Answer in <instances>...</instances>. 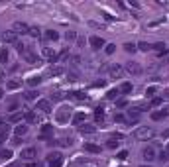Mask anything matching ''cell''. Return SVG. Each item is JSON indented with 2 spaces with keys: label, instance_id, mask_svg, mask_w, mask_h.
<instances>
[{
  "label": "cell",
  "instance_id": "cell-28",
  "mask_svg": "<svg viewBox=\"0 0 169 167\" xmlns=\"http://www.w3.org/2000/svg\"><path fill=\"white\" fill-rule=\"evenodd\" d=\"M57 144L63 146V148H69V146H73V138H63V140H59Z\"/></svg>",
  "mask_w": 169,
  "mask_h": 167
},
{
  "label": "cell",
  "instance_id": "cell-13",
  "mask_svg": "<svg viewBox=\"0 0 169 167\" xmlns=\"http://www.w3.org/2000/svg\"><path fill=\"white\" fill-rule=\"evenodd\" d=\"M24 118H26V122H30V124L40 122V116L35 114V112H32V110H26V112H24Z\"/></svg>",
  "mask_w": 169,
  "mask_h": 167
},
{
  "label": "cell",
  "instance_id": "cell-30",
  "mask_svg": "<svg viewBox=\"0 0 169 167\" xmlns=\"http://www.w3.org/2000/svg\"><path fill=\"white\" fill-rule=\"evenodd\" d=\"M136 47L140 49V51H150V49H151V45H150V43H145V41H142V43H138Z\"/></svg>",
  "mask_w": 169,
  "mask_h": 167
},
{
  "label": "cell",
  "instance_id": "cell-6",
  "mask_svg": "<svg viewBox=\"0 0 169 167\" xmlns=\"http://www.w3.org/2000/svg\"><path fill=\"white\" fill-rule=\"evenodd\" d=\"M35 110H40V112H43V114H49V112H51V102H49V100H38Z\"/></svg>",
  "mask_w": 169,
  "mask_h": 167
},
{
  "label": "cell",
  "instance_id": "cell-39",
  "mask_svg": "<svg viewBox=\"0 0 169 167\" xmlns=\"http://www.w3.org/2000/svg\"><path fill=\"white\" fill-rule=\"evenodd\" d=\"M65 39H67V41L77 39V34H75V32H67V34H65Z\"/></svg>",
  "mask_w": 169,
  "mask_h": 167
},
{
  "label": "cell",
  "instance_id": "cell-35",
  "mask_svg": "<svg viewBox=\"0 0 169 167\" xmlns=\"http://www.w3.org/2000/svg\"><path fill=\"white\" fill-rule=\"evenodd\" d=\"M104 51H106V53H108V55H112V53H114V51H116V45H114V43H108V45H106V47H104Z\"/></svg>",
  "mask_w": 169,
  "mask_h": 167
},
{
  "label": "cell",
  "instance_id": "cell-29",
  "mask_svg": "<svg viewBox=\"0 0 169 167\" xmlns=\"http://www.w3.org/2000/svg\"><path fill=\"white\" fill-rule=\"evenodd\" d=\"M40 83H41V77H30V79H28V85H30V86H35Z\"/></svg>",
  "mask_w": 169,
  "mask_h": 167
},
{
  "label": "cell",
  "instance_id": "cell-25",
  "mask_svg": "<svg viewBox=\"0 0 169 167\" xmlns=\"http://www.w3.org/2000/svg\"><path fill=\"white\" fill-rule=\"evenodd\" d=\"M106 97H108V100H116V98L120 97V89H112V91H108Z\"/></svg>",
  "mask_w": 169,
  "mask_h": 167
},
{
  "label": "cell",
  "instance_id": "cell-17",
  "mask_svg": "<svg viewBox=\"0 0 169 167\" xmlns=\"http://www.w3.org/2000/svg\"><path fill=\"white\" fill-rule=\"evenodd\" d=\"M79 132L81 134H94V132H97V128L91 126V124H81L79 126Z\"/></svg>",
  "mask_w": 169,
  "mask_h": 167
},
{
  "label": "cell",
  "instance_id": "cell-18",
  "mask_svg": "<svg viewBox=\"0 0 169 167\" xmlns=\"http://www.w3.org/2000/svg\"><path fill=\"white\" fill-rule=\"evenodd\" d=\"M85 118H87V116H85V112H77L75 116H73V124H75V126L85 124Z\"/></svg>",
  "mask_w": 169,
  "mask_h": 167
},
{
  "label": "cell",
  "instance_id": "cell-47",
  "mask_svg": "<svg viewBox=\"0 0 169 167\" xmlns=\"http://www.w3.org/2000/svg\"><path fill=\"white\" fill-rule=\"evenodd\" d=\"M128 157V151H120L118 154V159H126Z\"/></svg>",
  "mask_w": 169,
  "mask_h": 167
},
{
  "label": "cell",
  "instance_id": "cell-23",
  "mask_svg": "<svg viewBox=\"0 0 169 167\" xmlns=\"http://www.w3.org/2000/svg\"><path fill=\"white\" fill-rule=\"evenodd\" d=\"M26 134H28V126H26V124H20V126H16V136H18V138L26 136Z\"/></svg>",
  "mask_w": 169,
  "mask_h": 167
},
{
  "label": "cell",
  "instance_id": "cell-9",
  "mask_svg": "<svg viewBox=\"0 0 169 167\" xmlns=\"http://www.w3.org/2000/svg\"><path fill=\"white\" fill-rule=\"evenodd\" d=\"M89 43L92 45V49H100V47H104L106 43L102 38H98V35H92V38H89Z\"/></svg>",
  "mask_w": 169,
  "mask_h": 167
},
{
  "label": "cell",
  "instance_id": "cell-21",
  "mask_svg": "<svg viewBox=\"0 0 169 167\" xmlns=\"http://www.w3.org/2000/svg\"><path fill=\"white\" fill-rule=\"evenodd\" d=\"M45 39H49V41H55V39H59V34H57L55 30H45Z\"/></svg>",
  "mask_w": 169,
  "mask_h": 167
},
{
  "label": "cell",
  "instance_id": "cell-46",
  "mask_svg": "<svg viewBox=\"0 0 169 167\" xmlns=\"http://www.w3.org/2000/svg\"><path fill=\"white\" fill-rule=\"evenodd\" d=\"M128 102H126V100H118V102H116V106H118V108H124V106H126Z\"/></svg>",
  "mask_w": 169,
  "mask_h": 167
},
{
  "label": "cell",
  "instance_id": "cell-10",
  "mask_svg": "<svg viewBox=\"0 0 169 167\" xmlns=\"http://www.w3.org/2000/svg\"><path fill=\"white\" fill-rule=\"evenodd\" d=\"M14 32L16 34H30V26L28 24H24V22H16V24H14Z\"/></svg>",
  "mask_w": 169,
  "mask_h": 167
},
{
  "label": "cell",
  "instance_id": "cell-15",
  "mask_svg": "<svg viewBox=\"0 0 169 167\" xmlns=\"http://www.w3.org/2000/svg\"><path fill=\"white\" fill-rule=\"evenodd\" d=\"M140 114H142V108H130V112H128V120L130 122H136L140 118Z\"/></svg>",
  "mask_w": 169,
  "mask_h": 167
},
{
  "label": "cell",
  "instance_id": "cell-8",
  "mask_svg": "<svg viewBox=\"0 0 169 167\" xmlns=\"http://www.w3.org/2000/svg\"><path fill=\"white\" fill-rule=\"evenodd\" d=\"M124 69H126V73H130V75H136V77H138V75H142V67H140L138 63H132V61H130Z\"/></svg>",
  "mask_w": 169,
  "mask_h": 167
},
{
  "label": "cell",
  "instance_id": "cell-31",
  "mask_svg": "<svg viewBox=\"0 0 169 167\" xmlns=\"http://www.w3.org/2000/svg\"><path fill=\"white\" fill-rule=\"evenodd\" d=\"M120 92H124V94L132 92V83H124V85L120 86Z\"/></svg>",
  "mask_w": 169,
  "mask_h": 167
},
{
  "label": "cell",
  "instance_id": "cell-38",
  "mask_svg": "<svg viewBox=\"0 0 169 167\" xmlns=\"http://www.w3.org/2000/svg\"><path fill=\"white\" fill-rule=\"evenodd\" d=\"M156 92H157V86H148V89H145V94H148V97H153Z\"/></svg>",
  "mask_w": 169,
  "mask_h": 167
},
{
  "label": "cell",
  "instance_id": "cell-43",
  "mask_svg": "<svg viewBox=\"0 0 169 167\" xmlns=\"http://www.w3.org/2000/svg\"><path fill=\"white\" fill-rule=\"evenodd\" d=\"M114 120H116V122H126V116H124V114H116Z\"/></svg>",
  "mask_w": 169,
  "mask_h": 167
},
{
  "label": "cell",
  "instance_id": "cell-4",
  "mask_svg": "<svg viewBox=\"0 0 169 167\" xmlns=\"http://www.w3.org/2000/svg\"><path fill=\"white\" fill-rule=\"evenodd\" d=\"M41 55L45 57L49 63H57V53H55V49H51V47H43V49H41Z\"/></svg>",
  "mask_w": 169,
  "mask_h": 167
},
{
  "label": "cell",
  "instance_id": "cell-54",
  "mask_svg": "<svg viewBox=\"0 0 169 167\" xmlns=\"http://www.w3.org/2000/svg\"><path fill=\"white\" fill-rule=\"evenodd\" d=\"M10 167H18V165H10Z\"/></svg>",
  "mask_w": 169,
  "mask_h": 167
},
{
  "label": "cell",
  "instance_id": "cell-24",
  "mask_svg": "<svg viewBox=\"0 0 169 167\" xmlns=\"http://www.w3.org/2000/svg\"><path fill=\"white\" fill-rule=\"evenodd\" d=\"M69 97H71V98H75V100H87V94H85V92H81V91H75V92H71Z\"/></svg>",
  "mask_w": 169,
  "mask_h": 167
},
{
  "label": "cell",
  "instance_id": "cell-12",
  "mask_svg": "<svg viewBox=\"0 0 169 167\" xmlns=\"http://www.w3.org/2000/svg\"><path fill=\"white\" fill-rule=\"evenodd\" d=\"M2 39H4V43H16V41H18V34L14 32V30H10V32L4 34Z\"/></svg>",
  "mask_w": 169,
  "mask_h": 167
},
{
  "label": "cell",
  "instance_id": "cell-41",
  "mask_svg": "<svg viewBox=\"0 0 169 167\" xmlns=\"http://www.w3.org/2000/svg\"><path fill=\"white\" fill-rule=\"evenodd\" d=\"M18 106H20V104L16 102V100H12V102L8 104V110H10V112H14V110H18Z\"/></svg>",
  "mask_w": 169,
  "mask_h": 167
},
{
  "label": "cell",
  "instance_id": "cell-26",
  "mask_svg": "<svg viewBox=\"0 0 169 167\" xmlns=\"http://www.w3.org/2000/svg\"><path fill=\"white\" fill-rule=\"evenodd\" d=\"M94 120H97V122H104V110H102V108H97V112H94Z\"/></svg>",
  "mask_w": 169,
  "mask_h": 167
},
{
  "label": "cell",
  "instance_id": "cell-50",
  "mask_svg": "<svg viewBox=\"0 0 169 167\" xmlns=\"http://www.w3.org/2000/svg\"><path fill=\"white\" fill-rule=\"evenodd\" d=\"M26 167H40V165H38V163H28Z\"/></svg>",
  "mask_w": 169,
  "mask_h": 167
},
{
  "label": "cell",
  "instance_id": "cell-20",
  "mask_svg": "<svg viewBox=\"0 0 169 167\" xmlns=\"http://www.w3.org/2000/svg\"><path fill=\"white\" fill-rule=\"evenodd\" d=\"M22 118H24V114H22V112H14V114L8 116V122H10V124H18V122H22Z\"/></svg>",
  "mask_w": 169,
  "mask_h": 167
},
{
  "label": "cell",
  "instance_id": "cell-2",
  "mask_svg": "<svg viewBox=\"0 0 169 167\" xmlns=\"http://www.w3.org/2000/svg\"><path fill=\"white\" fill-rule=\"evenodd\" d=\"M47 165L49 167H61L63 165V155L59 154V151H51V154H47Z\"/></svg>",
  "mask_w": 169,
  "mask_h": 167
},
{
  "label": "cell",
  "instance_id": "cell-1",
  "mask_svg": "<svg viewBox=\"0 0 169 167\" xmlns=\"http://www.w3.org/2000/svg\"><path fill=\"white\" fill-rule=\"evenodd\" d=\"M156 136V130L153 128H148V126H144V128H138L136 132H134V138L136 140H150V138Z\"/></svg>",
  "mask_w": 169,
  "mask_h": 167
},
{
  "label": "cell",
  "instance_id": "cell-11",
  "mask_svg": "<svg viewBox=\"0 0 169 167\" xmlns=\"http://www.w3.org/2000/svg\"><path fill=\"white\" fill-rule=\"evenodd\" d=\"M35 155H38L35 148H26V149H22V154H20V157H22V159H34Z\"/></svg>",
  "mask_w": 169,
  "mask_h": 167
},
{
  "label": "cell",
  "instance_id": "cell-49",
  "mask_svg": "<svg viewBox=\"0 0 169 167\" xmlns=\"http://www.w3.org/2000/svg\"><path fill=\"white\" fill-rule=\"evenodd\" d=\"M163 97H165V98H169V89H165V91H163Z\"/></svg>",
  "mask_w": 169,
  "mask_h": 167
},
{
  "label": "cell",
  "instance_id": "cell-45",
  "mask_svg": "<svg viewBox=\"0 0 169 167\" xmlns=\"http://www.w3.org/2000/svg\"><path fill=\"white\" fill-rule=\"evenodd\" d=\"M161 102H163V98H153L151 100V106H159Z\"/></svg>",
  "mask_w": 169,
  "mask_h": 167
},
{
  "label": "cell",
  "instance_id": "cell-36",
  "mask_svg": "<svg viewBox=\"0 0 169 167\" xmlns=\"http://www.w3.org/2000/svg\"><path fill=\"white\" fill-rule=\"evenodd\" d=\"M30 35H32V38H40L41 30H38V28H30Z\"/></svg>",
  "mask_w": 169,
  "mask_h": 167
},
{
  "label": "cell",
  "instance_id": "cell-22",
  "mask_svg": "<svg viewBox=\"0 0 169 167\" xmlns=\"http://www.w3.org/2000/svg\"><path fill=\"white\" fill-rule=\"evenodd\" d=\"M85 151H89V154H100V148L97 144H85Z\"/></svg>",
  "mask_w": 169,
  "mask_h": 167
},
{
  "label": "cell",
  "instance_id": "cell-7",
  "mask_svg": "<svg viewBox=\"0 0 169 167\" xmlns=\"http://www.w3.org/2000/svg\"><path fill=\"white\" fill-rule=\"evenodd\" d=\"M124 73H126V69L120 67V65H112L110 67V77L112 79H120V77H124Z\"/></svg>",
  "mask_w": 169,
  "mask_h": 167
},
{
  "label": "cell",
  "instance_id": "cell-27",
  "mask_svg": "<svg viewBox=\"0 0 169 167\" xmlns=\"http://www.w3.org/2000/svg\"><path fill=\"white\" fill-rule=\"evenodd\" d=\"M153 49L157 51V55H165V43H156Z\"/></svg>",
  "mask_w": 169,
  "mask_h": 167
},
{
  "label": "cell",
  "instance_id": "cell-34",
  "mask_svg": "<svg viewBox=\"0 0 169 167\" xmlns=\"http://www.w3.org/2000/svg\"><path fill=\"white\" fill-rule=\"evenodd\" d=\"M24 98H26V100H34V98H38V92H35V91H28V92L24 94Z\"/></svg>",
  "mask_w": 169,
  "mask_h": 167
},
{
  "label": "cell",
  "instance_id": "cell-3",
  "mask_svg": "<svg viewBox=\"0 0 169 167\" xmlns=\"http://www.w3.org/2000/svg\"><path fill=\"white\" fill-rule=\"evenodd\" d=\"M22 57H24V59H26L28 63H32V65H34V63H40V57L35 55V53H34V51H32V49L28 47V45H26V49H24V51H22Z\"/></svg>",
  "mask_w": 169,
  "mask_h": 167
},
{
  "label": "cell",
  "instance_id": "cell-44",
  "mask_svg": "<svg viewBox=\"0 0 169 167\" xmlns=\"http://www.w3.org/2000/svg\"><path fill=\"white\" fill-rule=\"evenodd\" d=\"M157 159H159V161H167V159H169V155L165 154V151H161V154H159V157H157Z\"/></svg>",
  "mask_w": 169,
  "mask_h": 167
},
{
  "label": "cell",
  "instance_id": "cell-48",
  "mask_svg": "<svg viewBox=\"0 0 169 167\" xmlns=\"http://www.w3.org/2000/svg\"><path fill=\"white\" fill-rule=\"evenodd\" d=\"M12 144H14V146H20V144H22V140H20V138L16 136V138H14V140H12Z\"/></svg>",
  "mask_w": 169,
  "mask_h": 167
},
{
  "label": "cell",
  "instance_id": "cell-51",
  "mask_svg": "<svg viewBox=\"0 0 169 167\" xmlns=\"http://www.w3.org/2000/svg\"><path fill=\"white\" fill-rule=\"evenodd\" d=\"M163 151H165V154H167V155H169V144H167V148H165V149H163Z\"/></svg>",
  "mask_w": 169,
  "mask_h": 167
},
{
  "label": "cell",
  "instance_id": "cell-16",
  "mask_svg": "<svg viewBox=\"0 0 169 167\" xmlns=\"http://www.w3.org/2000/svg\"><path fill=\"white\" fill-rule=\"evenodd\" d=\"M49 134H53V126H51V124L41 126V132H40V138H41V140H45Z\"/></svg>",
  "mask_w": 169,
  "mask_h": 167
},
{
  "label": "cell",
  "instance_id": "cell-40",
  "mask_svg": "<svg viewBox=\"0 0 169 167\" xmlns=\"http://www.w3.org/2000/svg\"><path fill=\"white\" fill-rule=\"evenodd\" d=\"M0 61H2V63L8 61V51H6V49H2V51H0Z\"/></svg>",
  "mask_w": 169,
  "mask_h": 167
},
{
  "label": "cell",
  "instance_id": "cell-37",
  "mask_svg": "<svg viewBox=\"0 0 169 167\" xmlns=\"http://www.w3.org/2000/svg\"><path fill=\"white\" fill-rule=\"evenodd\" d=\"M124 49H126V51H128V53H134V51H136V49H138V47L134 45V43H126V45H124Z\"/></svg>",
  "mask_w": 169,
  "mask_h": 167
},
{
  "label": "cell",
  "instance_id": "cell-5",
  "mask_svg": "<svg viewBox=\"0 0 169 167\" xmlns=\"http://www.w3.org/2000/svg\"><path fill=\"white\" fill-rule=\"evenodd\" d=\"M55 118H57V122H67L69 118H71V110L69 108H59V110H57V114H55Z\"/></svg>",
  "mask_w": 169,
  "mask_h": 167
},
{
  "label": "cell",
  "instance_id": "cell-53",
  "mask_svg": "<svg viewBox=\"0 0 169 167\" xmlns=\"http://www.w3.org/2000/svg\"><path fill=\"white\" fill-rule=\"evenodd\" d=\"M2 94H4V91H2V89H0V98H2Z\"/></svg>",
  "mask_w": 169,
  "mask_h": 167
},
{
  "label": "cell",
  "instance_id": "cell-33",
  "mask_svg": "<svg viewBox=\"0 0 169 167\" xmlns=\"http://www.w3.org/2000/svg\"><path fill=\"white\" fill-rule=\"evenodd\" d=\"M10 157H12L10 149H0V159H10Z\"/></svg>",
  "mask_w": 169,
  "mask_h": 167
},
{
  "label": "cell",
  "instance_id": "cell-52",
  "mask_svg": "<svg viewBox=\"0 0 169 167\" xmlns=\"http://www.w3.org/2000/svg\"><path fill=\"white\" fill-rule=\"evenodd\" d=\"M0 81H4V73H2V71H0Z\"/></svg>",
  "mask_w": 169,
  "mask_h": 167
},
{
  "label": "cell",
  "instance_id": "cell-14",
  "mask_svg": "<svg viewBox=\"0 0 169 167\" xmlns=\"http://www.w3.org/2000/svg\"><path fill=\"white\" fill-rule=\"evenodd\" d=\"M142 155H144L145 161H153V159H156V151H153V148H144Z\"/></svg>",
  "mask_w": 169,
  "mask_h": 167
},
{
  "label": "cell",
  "instance_id": "cell-19",
  "mask_svg": "<svg viewBox=\"0 0 169 167\" xmlns=\"http://www.w3.org/2000/svg\"><path fill=\"white\" fill-rule=\"evenodd\" d=\"M165 118H167V112H165V110H156V112H151V120H156V122L165 120Z\"/></svg>",
  "mask_w": 169,
  "mask_h": 167
},
{
  "label": "cell",
  "instance_id": "cell-42",
  "mask_svg": "<svg viewBox=\"0 0 169 167\" xmlns=\"http://www.w3.org/2000/svg\"><path fill=\"white\" fill-rule=\"evenodd\" d=\"M18 86H20L18 81H10V83H8V89H12V91H14V89H18Z\"/></svg>",
  "mask_w": 169,
  "mask_h": 167
},
{
  "label": "cell",
  "instance_id": "cell-32",
  "mask_svg": "<svg viewBox=\"0 0 169 167\" xmlns=\"http://www.w3.org/2000/svg\"><path fill=\"white\" fill-rule=\"evenodd\" d=\"M118 144H120V142H116L114 138H110V140L106 142V148H108V149H114V148H118Z\"/></svg>",
  "mask_w": 169,
  "mask_h": 167
}]
</instances>
